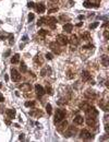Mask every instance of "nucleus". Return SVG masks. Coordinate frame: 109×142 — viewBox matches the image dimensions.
<instances>
[{
  "label": "nucleus",
  "instance_id": "obj_1",
  "mask_svg": "<svg viewBox=\"0 0 109 142\" xmlns=\"http://www.w3.org/2000/svg\"><path fill=\"white\" fill-rule=\"evenodd\" d=\"M65 115H67V111H65L64 109H57V110H56V115H54V122L58 124V122H60L61 120H63Z\"/></svg>",
  "mask_w": 109,
  "mask_h": 142
},
{
  "label": "nucleus",
  "instance_id": "obj_2",
  "mask_svg": "<svg viewBox=\"0 0 109 142\" xmlns=\"http://www.w3.org/2000/svg\"><path fill=\"white\" fill-rule=\"evenodd\" d=\"M11 79H12L13 82H18V81H20V79H21V74L18 72V70L14 69V68H12L11 69Z\"/></svg>",
  "mask_w": 109,
  "mask_h": 142
},
{
  "label": "nucleus",
  "instance_id": "obj_3",
  "mask_svg": "<svg viewBox=\"0 0 109 142\" xmlns=\"http://www.w3.org/2000/svg\"><path fill=\"white\" fill-rule=\"evenodd\" d=\"M92 137H93V136H92V133L88 131V130H86V129L81 130V133H80V138H81V139L88 140V139H91Z\"/></svg>",
  "mask_w": 109,
  "mask_h": 142
},
{
  "label": "nucleus",
  "instance_id": "obj_4",
  "mask_svg": "<svg viewBox=\"0 0 109 142\" xmlns=\"http://www.w3.org/2000/svg\"><path fill=\"white\" fill-rule=\"evenodd\" d=\"M46 23L51 27V30H54L56 28V23H57V19L54 18V16H49L48 19L46 18Z\"/></svg>",
  "mask_w": 109,
  "mask_h": 142
},
{
  "label": "nucleus",
  "instance_id": "obj_5",
  "mask_svg": "<svg viewBox=\"0 0 109 142\" xmlns=\"http://www.w3.org/2000/svg\"><path fill=\"white\" fill-rule=\"evenodd\" d=\"M57 42L58 44L60 45H67L68 44V38L65 35H61V34H59L57 36Z\"/></svg>",
  "mask_w": 109,
  "mask_h": 142
},
{
  "label": "nucleus",
  "instance_id": "obj_6",
  "mask_svg": "<svg viewBox=\"0 0 109 142\" xmlns=\"http://www.w3.org/2000/svg\"><path fill=\"white\" fill-rule=\"evenodd\" d=\"M35 90H36V93L38 94L39 96H43L45 94V90H44V88H43L40 84H36L35 85ZM38 96V97H39Z\"/></svg>",
  "mask_w": 109,
  "mask_h": 142
},
{
  "label": "nucleus",
  "instance_id": "obj_7",
  "mask_svg": "<svg viewBox=\"0 0 109 142\" xmlns=\"http://www.w3.org/2000/svg\"><path fill=\"white\" fill-rule=\"evenodd\" d=\"M34 8L36 9V11L38 13H44L45 11H46V8H45V5H43V3H37V5H35Z\"/></svg>",
  "mask_w": 109,
  "mask_h": 142
},
{
  "label": "nucleus",
  "instance_id": "obj_8",
  "mask_svg": "<svg viewBox=\"0 0 109 142\" xmlns=\"http://www.w3.org/2000/svg\"><path fill=\"white\" fill-rule=\"evenodd\" d=\"M73 122L76 125H82L84 122V119L82 116H80V115H76L75 117H74V119H73Z\"/></svg>",
  "mask_w": 109,
  "mask_h": 142
},
{
  "label": "nucleus",
  "instance_id": "obj_9",
  "mask_svg": "<svg viewBox=\"0 0 109 142\" xmlns=\"http://www.w3.org/2000/svg\"><path fill=\"white\" fill-rule=\"evenodd\" d=\"M95 122H96V120H95V117L87 116V119H86V124H87L88 126H89V127H94V126H95Z\"/></svg>",
  "mask_w": 109,
  "mask_h": 142
},
{
  "label": "nucleus",
  "instance_id": "obj_10",
  "mask_svg": "<svg viewBox=\"0 0 109 142\" xmlns=\"http://www.w3.org/2000/svg\"><path fill=\"white\" fill-rule=\"evenodd\" d=\"M49 47H50V49H51L54 54H58V55L60 54V49L57 47V44H56V43H50Z\"/></svg>",
  "mask_w": 109,
  "mask_h": 142
},
{
  "label": "nucleus",
  "instance_id": "obj_11",
  "mask_svg": "<svg viewBox=\"0 0 109 142\" xmlns=\"http://www.w3.org/2000/svg\"><path fill=\"white\" fill-rule=\"evenodd\" d=\"M5 114H7V116H8L10 119L15 118V110H14V109H7V110H5Z\"/></svg>",
  "mask_w": 109,
  "mask_h": 142
},
{
  "label": "nucleus",
  "instance_id": "obj_12",
  "mask_svg": "<svg viewBox=\"0 0 109 142\" xmlns=\"http://www.w3.org/2000/svg\"><path fill=\"white\" fill-rule=\"evenodd\" d=\"M63 30H64L67 33H71L73 30V25L71 23H65L64 25H63Z\"/></svg>",
  "mask_w": 109,
  "mask_h": 142
},
{
  "label": "nucleus",
  "instance_id": "obj_13",
  "mask_svg": "<svg viewBox=\"0 0 109 142\" xmlns=\"http://www.w3.org/2000/svg\"><path fill=\"white\" fill-rule=\"evenodd\" d=\"M30 115L31 116H35V117H40V116H43V111L39 110V109H36V110L30 111Z\"/></svg>",
  "mask_w": 109,
  "mask_h": 142
},
{
  "label": "nucleus",
  "instance_id": "obj_14",
  "mask_svg": "<svg viewBox=\"0 0 109 142\" xmlns=\"http://www.w3.org/2000/svg\"><path fill=\"white\" fill-rule=\"evenodd\" d=\"M56 125H58V129H59L60 131H62V130L64 129L65 127L68 126L67 121H63V120H61V121H60V122H58V124H56Z\"/></svg>",
  "mask_w": 109,
  "mask_h": 142
},
{
  "label": "nucleus",
  "instance_id": "obj_15",
  "mask_svg": "<svg viewBox=\"0 0 109 142\" xmlns=\"http://www.w3.org/2000/svg\"><path fill=\"white\" fill-rule=\"evenodd\" d=\"M82 78H83L84 81H88L89 79H91V74H89V72H88V71L83 70V72H82Z\"/></svg>",
  "mask_w": 109,
  "mask_h": 142
},
{
  "label": "nucleus",
  "instance_id": "obj_16",
  "mask_svg": "<svg viewBox=\"0 0 109 142\" xmlns=\"http://www.w3.org/2000/svg\"><path fill=\"white\" fill-rule=\"evenodd\" d=\"M20 89H21L22 91H31L32 90V86H31V84H29V83H25V84H22V85H20Z\"/></svg>",
  "mask_w": 109,
  "mask_h": 142
},
{
  "label": "nucleus",
  "instance_id": "obj_17",
  "mask_svg": "<svg viewBox=\"0 0 109 142\" xmlns=\"http://www.w3.org/2000/svg\"><path fill=\"white\" fill-rule=\"evenodd\" d=\"M70 43L72 45H74V46H76V45H79V38L75 36V35H73V36H71V38H70Z\"/></svg>",
  "mask_w": 109,
  "mask_h": 142
},
{
  "label": "nucleus",
  "instance_id": "obj_18",
  "mask_svg": "<svg viewBox=\"0 0 109 142\" xmlns=\"http://www.w3.org/2000/svg\"><path fill=\"white\" fill-rule=\"evenodd\" d=\"M68 131H69V132H65L64 136H65V137H71V136H72V134L75 132V128H74V127H70Z\"/></svg>",
  "mask_w": 109,
  "mask_h": 142
},
{
  "label": "nucleus",
  "instance_id": "obj_19",
  "mask_svg": "<svg viewBox=\"0 0 109 142\" xmlns=\"http://www.w3.org/2000/svg\"><path fill=\"white\" fill-rule=\"evenodd\" d=\"M19 61H20V55L19 54H15L11 58V62H12V63H18Z\"/></svg>",
  "mask_w": 109,
  "mask_h": 142
},
{
  "label": "nucleus",
  "instance_id": "obj_20",
  "mask_svg": "<svg viewBox=\"0 0 109 142\" xmlns=\"http://www.w3.org/2000/svg\"><path fill=\"white\" fill-rule=\"evenodd\" d=\"M87 1L89 2L91 7H98V5H99V1H100V0H87Z\"/></svg>",
  "mask_w": 109,
  "mask_h": 142
},
{
  "label": "nucleus",
  "instance_id": "obj_21",
  "mask_svg": "<svg viewBox=\"0 0 109 142\" xmlns=\"http://www.w3.org/2000/svg\"><path fill=\"white\" fill-rule=\"evenodd\" d=\"M101 63H103L105 67L108 66V56H103L101 57Z\"/></svg>",
  "mask_w": 109,
  "mask_h": 142
},
{
  "label": "nucleus",
  "instance_id": "obj_22",
  "mask_svg": "<svg viewBox=\"0 0 109 142\" xmlns=\"http://www.w3.org/2000/svg\"><path fill=\"white\" fill-rule=\"evenodd\" d=\"M46 23V18H45V16H43V18H40L38 20V22H37V25L38 26H42L43 24H45Z\"/></svg>",
  "mask_w": 109,
  "mask_h": 142
},
{
  "label": "nucleus",
  "instance_id": "obj_23",
  "mask_svg": "<svg viewBox=\"0 0 109 142\" xmlns=\"http://www.w3.org/2000/svg\"><path fill=\"white\" fill-rule=\"evenodd\" d=\"M9 35H10V34H9ZM9 35L7 33H5V32H2V31H0V39H5L7 38V37H9Z\"/></svg>",
  "mask_w": 109,
  "mask_h": 142
},
{
  "label": "nucleus",
  "instance_id": "obj_24",
  "mask_svg": "<svg viewBox=\"0 0 109 142\" xmlns=\"http://www.w3.org/2000/svg\"><path fill=\"white\" fill-rule=\"evenodd\" d=\"M20 69H21V71H22V72H26V71H27V68H26L25 62H23V61H22L21 66H20Z\"/></svg>",
  "mask_w": 109,
  "mask_h": 142
},
{
  "label": "nucleus",
  "instance_id": "obj_25",
  "mask_svg": "<svg viewBox=\"0 0 109 142\" xmlns=\"http://www.w3.org/2000/svg\"><path fill=\"white\" fill-rule=\"evenodd\" d=\"M46 110H47V113H48V115H51V113H52V108H51V105H50V104H47V106H46Z\"/></svg>",
  "mask_w": 109,
  "mask_h": 142
},
{
  "label": "nucleus",
  "instance_id": "obj_26",
  "mask_svg": "<svg viewBox=\"0 0 109 142\" xmlns=\"http://www.w3.org/2000/svg\"><path fill=\"white\" fill-rule=\"evenodd\" d=\"M38 35H42V36L48 35V31H46V30H39V31H38Z\"/></svg>",
  "mask_w": 109,
  "mask_h": 142
},
{
  "label": "nucleus",
  "instance_id": "obj_27",
  "mask_svg": "<svg viewBox=\"0 0 109 142\" xmlns=\"http://www.w3.org/2000/svg\"><path fill=\"white\" fill-rule=\"evenodd\" d=\"M24 105L26 106V107H34V105H35V102L34 101H31V102H26Z\"/></svg>",
  "mask_w": 109,
  "mask_h": 142
},
{
  "label": "nucleus",
  "instance_id": "obj_28",
  "mask_svg": "<svg viewBox=\"0 0 109 142\" xmlns=\"http://www.w3.org/2000/svg\"><path fill=\"white\" fill-rule=\"evenodd\" d=\"M82 39H89V33L88 32H85L84 34H82Z\"/></svg>",
  "mask_w": 109,
  "mask_h": 142
},
{
  "label": "nucleus",
  "instance_id": "obj_29",
  "mask_svg": "<svg viewBox=\"0 0 109 142\" xmlns=\"http://www.w3.org/2000/svg\"><path fill=\"white\" fill-rule=\"evenodd\" d=\"M97 26H98V22H95V23H92L91 25H89V28H92V30H94V28H96Z\"/></svg>",
  "mask_w": 109,
  "mask_h": 142
},
{
  "label": "nucleus",
  "instance_id": "obj_30",
  "mask_svg": "<svg viewBox=\"0 0 109 142\" xmlns=\"http://www.w3.org/2000/svg\"><path fill=\"white\" fill-rule=\"evenodd\" d=\"M34 18H35L34 13H30V14H29V22H32V21L34 20Z\"/></svg>",
  "mask_w": 109,
  "mask_h": 142
},
{
  "label": "nucleus",
  "instance_id": "obj_31",
  "mask_svg": "<svg viewBox=\"0 0 109 142\" xmlns=\"http://www.w3.org/2000/svg\"><path fill=\"white\" fill-rule=\"evenodd\" d=\"M104 36H105V38H106V39H108V38H109V32H108V30H105V32H104Z\"/></svg>",
  "mask_w": 109,
  "mask_h": 142
},
{
  "label": "nucleus",
  "instance_id": "obj_32",
  "mask_svg": "<svg viewBox=\"0 0 109 142\" xmlns=\"http://www.w3.org/2000/svg\"><path fill=\"white\" fill-rule=\"evenodd\" d=\"M64 19H65L67 21L70 20V18H68L67 16H60V21H64Z\"/></svg>",
  "mask_w": 109,
  "mask_h": 142
},
{
  "label": "nucleus",
  "instance_id": "obj_33",
  "mask_svg": "<svg viewBox=\"0 0 109 142\" xmlns=\"http://www.w3.org/2000/svg\"><path fill=\"white\" fill-rule=\"evenodd\" d=\"M46 92H47V93H48V94H52V90H51V88H50V86H48V85H47Z\"/></svg>",
  "mask_w": 109,
  "mask_h": 142
},
{
  "label": "nucleus",
  "instance_id": "obj_34",
  "mask_svg": "<svg viewBox=\"0 0 109 142\" xmlns=\"http://www.w3.org/2000/svg\"><path fill=\"white\" fill-rule=\"evenodd\" d=\"M58 11V8H52L50 10H48V13H54V12H57Z\"/></svg>",
  "mask_w": 109,
  "mask_h": 142
},
{
  "label": "nucleus",
  "instance_id": "obj_35",
  "mask_svg": "<svg viewBox=\"0 0 109 142\" xmlns=\"http://www.w3.org/2000/svg\"><path fill=\"white\" fill-rule=\"evenodd\" d=\"M52 57H54V56H52V55L50 54V53H48V54H46V58H47V59L51 60V59H52Z\"/></svg>",
  "mask_w": 109,
  "mask_h": 142
},
{
  "label": "nucleus",
  "instance_id": "obj_36",
  "mask_svg": "<svg viewBox=\"0 0 109 142\" xmlns=\"http://www.w3.org/2000/svg\"><path fill=\"white\" fill-rule=\"evenodd\" d=\"M27 7H29V8H34V7H35V3L32 2V1H31V2L27 3Z\"/></svg>",
  "mask_w": 109,
  "mask_h": 142
},
{
  "label": "nucleus",
  "instance_id": "obj_37",
  "mask_svg": "<svg viewBox=\"0 0 109 142\" xmlns=\"http://www.w3.org/2000/svg\"><path fill=\"white\" fill-rule=\"evenodd\" d=\"M10 53H11V50H10V49H8V50H7V52H5V54L3 55V56H5V57H8L9 55H10Z\"/></svg>",
  "mask_w": 109,
  "mask_h": 142
},
{
  "label": "nucleus",
  "instance_id": "obj_38",
  "mask_svg": "<svg viewBox=\"0 0 109 142\" xmlns=\"http://www.w3.org/2000/svg\"><path fill=\"white\" fill-rule=\"evenodd\" d=\"M46 72H47V71H46V68H45V69H43V70H42V72H40V74H42L43 77H44V75H46Z\"/></svg>",
  "mask_w": 109,
  "mask_h": 142
},
{
  "label": "nucleus",
  "instance_id": "obj_39",
  "mask_svg": "<svg viewBox=\"0 0 109 142\" xmlns=\"http://www.w3.org/2000/svg\"><path fill=\"white\" fill-rule=\"evenodd\" d=\"M5 101V97H3V95L1 93H0V103H2V102Z\"/></svg>",
  "mask_w": 109,
  "mask_h": 142
},
{
  "label": "nucleus",
  "instance_id": "obj_40",
  "mask_svg": "<svg viewBox=\"0 0 109 142\" xmlns=\"http://www.w3.org/2000/svg\"><path fill=\"white\" fill-rule=\"evenodd\" d=\"M92 47H93V45H86V46H83V48L84 49H86V48H92Z\"/></svg>",
  "mask_w": 109,
  "mask_h": 142
},
{
  "label": "nucleus",
  "instance_id": "obj_41",
  "mask_svg": "<svg viewBox=\"0 0 109 142\" xmlns=\"http://www.w3.org/2000/svg\"><path fill=\"white\" fill-rule=\"evenodd\" d=\"M19 139H20V140L22 141V140L24 139V134H20V137H19Z\"/></svg>",
  "mask_w": 109,
  "mask_h": 142
},
{
  "label": "nucleus",
  "instance_id": "obj_42",
  "mask_svg": "<svg viewBox=\"0 0 109 142\" xmlns=\"http://www.w3.org/2000/svg\"><path fill=\"white\" fill-rule=\"evenodd\" d=\"M5 81H8V80H9V77H8V74H5Z\"/></svg>",
  "mask_w": 109,
  "mask_h": 142
},
{
  "label": "nucleus",
  "instance_id": "obj_43",
  "mask_svg": "<svg viewBox=\"0 0 109 142\" xmlns=\"http://www.w3.org/2000/svg\"><path fill=\"white\" fill-rule=\"evenodd\" d=\"M79 19H80V20H83V19H84V16H79Z\"/></svg>",
  "mask_w": 109,
  "mask_h": 142
},
{
  "label": "nucleus",
  "instance_id": "obj_44",
  "mask_svg": "<svg viewBox=\"0 0 109 142\" xmlns=\"http://www.w3.org/2000/svg\"><path fill=\"white\" fill-rule=\"evenodd\" d=\"M23 47H24V44H21V45H20V48H21V49L23 48Z\"/></svg>",
  "mask_w": 109,
  "mask_h": 142
},
{
  "label": "nucleus",
  "instance_id": "obj_45",
  "mask_svg": "<svg viewBox=\"0 0 109 142\" xmlns=\"http://www.w3.org/2000/svg\"><path fill=\"white\" fill-rule=\"evenodd\" d=\"M0 24H1V21H0Z\"/></svg>",
  "mask_w": 109,
  "mask_h": 142
}]
</instances>
